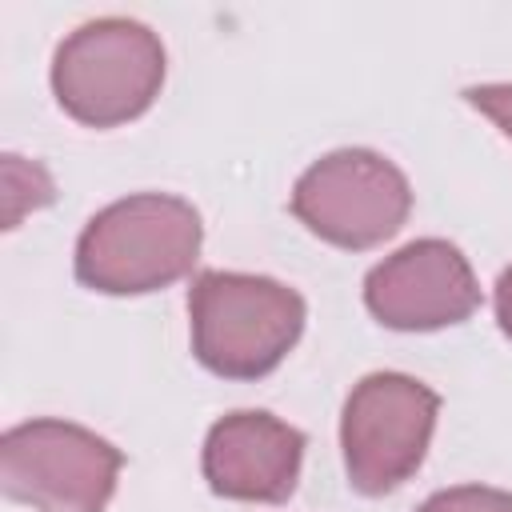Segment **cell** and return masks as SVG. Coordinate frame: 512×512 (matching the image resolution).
Returning <instances> with one entry per match:
<instances>
[{"instance_id":"1","label":"cell","mask_w":512,"mask_h":512,"mask_svg":"<svg viewBox=\"0 0 512 512\" xmlns=\"http://www.w3.org/2000/svg\"><path fill=\"white\" fill-rule=\"evenodd\" d=\"M204 224L184 196L136 192L100 208L76 240V280L104 296L160 292L200 260Z\"/></svg>"},{"instance_id":"2","label":"cell","mask_w":512,"mask_h":512,"mask_svg":"<svg viewBox=\"0 0 512 512\" xmlns=\"http://www.w3.org/2000/svg\"><path fill=\"white\" fill-rule=\"evenodd\" d=\"M304 296L272 276L200 272L188 288L192 352L224 380H260L296 348L304 332Z\"/></svg>"},{"instance_id":"3","label":"cell","mask_w":512,"mask_h":512,"mask_svg":"<svg viewBox=\"0 0 512 512\" xmlns=\"http://www.w3.org/2000/svg\"><path fill=\"white\" fill-rule=\"evenodd\" d=\"M164 68V44L148 24L100 16L60 40L52 56V92L76 124L116 128L152 108Z\"/></svg>"},{"instance_id":"4","label":"cell","mask_w":512,"mask_h":512,"mask_svg":"<svg viewBox=\"0 0 512 512\" xmlns=\"http://www.w3.org/2000/svg\"><path fill=\"white\" fill-rule=\"evenodd\" d=\"M124 452L72 420L40 416L0 436V488L32 512H104Z\"/></svg>"},{"instance_id":"5","label":"cell","mask_w":512,"mask_h":512,"mask_svg":"<svg viewBox=\"0 0 512 512\" xmlns=\"http://www.w3.org/2000/svg\"><path fill=\"white\" fill-rule=\"evenodd\" d=\"M440 396L404 372H372L352 384L340 412V448L348 484L360 496H384L416 476L432 444Z\"/></svg>"},{"instance_id":"6","label":"cell","mask_w":512,"mask_h":512,"mask_svg":"<svg viewBox=\"0 0 512 512\" xmlns=\"http://www.w3.org/2000/svg\"><path fill=\"white\" fill-rule=\"evenodd\" d=\"M412 212L408 176L372 148H336L292 188V216L320 240L364 252L392 240Z\"/></svg>"},{"instance_id":"7","label":"cell","mask_w":512,"mask_h":512,"mask_svg":"<svg viewBox=\"0 0 512 512\" xmlns=\"http://www.w3.org/2000/svg\"><path fill=\"white\" fill-rule=\"evenodd\" d=\"M364 304L384 328L436 332L464 324L480 308V284L456 244L424 236L384 256L364 276Z\"/></svg>"},{"instance_id":"8","label":"cell","mask_w":512,"mask_h":512,"mask_svg":"<svg viewBox=\"0 0 512 512\" xmlns=\"http://www.w3.org/2000/svg\"><path fill=\"white\" fill-rule=\"evenodd\" d=\"M304 432L272 412H228L208 428L204 480L224 500L284 504L296 492L304 464Z\"/></svg>"},{"instance_id":"9","label":"cell","mask_w":512,"mask_h":512,"mask_svg":"<svg viewBox=\"0 0 512 512\" xmlns=\"http://www.w3.org/2000/svg\"><path fill=\"white\" fill-rule=\"evenodd\" d=\"M52 196H56L52 176L36 160H24L16 152L4 156V228H16L24 212L52 204Z\"/></svg>"},{"instance_id":"10","label":"cell","mask_w":512,"mask_h":512,"mask_svg":"<svg viewBox=\"0 0 512 512\" xmlns=\"http://www.w3.org/2000/svg\"><path fill=\"white\" fill-rule=\"evenodd\" d=\"M416 512H512V492L488 484H456L432 492Z\"/></svg>"},{"instance_id":"11","label":"cell","mask_w":512,"mask_h":512,"mask_svg":"<svg viewBox=\"0 0 512 512\" xmlns=\"http://www.w3.org/2000/svg\"><path fill=\"white\" fill-rule=\"evenodd\" d=\"M464 100L488 116L504 136H512V84H472L464 88Z\"/></svg>"},{"instance_id":"12","label":"cell","mask_w":512,"mask_h":512,"mask_svg":"<svg viewBox=\"0 0 512 512\" xmlns=\"http://www.w3.org/2000/svg\"><path fill=\"white\" fill-rule=\"evenodd\" d=\"M496 320H500V332L512 340V264L496 280Z\"/></svg>"}]
</instances>
